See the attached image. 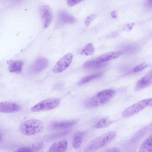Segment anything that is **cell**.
I'll list each match as a JSON object with an SVG mask.
<instances>
[{
    "label": "cell",
    "instance_id": "cell-1",
    "mask_svg": "<svg viewBox=\"0 0 152 152\" xmlns=\"http://www.w3.org/2000/svg\"><path fill=\"white\" fill-rule=\"evenodd\" d=\"M115 93V91L113 89L103 90L95 96L86 99L83 102V105L88 108H94L103 105L113 96Z\"/></svg>",
    "mask_w": 152,
    "mask_h": 152
},
{
    "label": "cell",
    "instance_id": "cell-2",
    "mask_svg": "<svg viewBox=\"0 0 152 152\" xmlns=\"http://www.w3.org/2000/svg\"><path fill=\"white\" fill-rule=\"evenodd\" d=\"M117 135V132L112 131L106 133L92 141L86 147L85 150L90 152L98 149L113 140Z\"/></svg>",
    "mask_w": 152,
    "mask_h": 152
},
{
    "label": "cell",
    "instance_id": "cell-3",
    "mask_svg": "<svg viewBox=\"0 0 152 152\" xmlns=\"http://www.w3.org/2000/svg\"><path fill=\"white\" fill-rule=\"evenodd\" d=\"M44 127L43 123L36 119H31L22 122L20 125V132L26 135L35 134L42 131Z\"/></svg>",
    "mask_w": 152,
    "mask_h": 152
},
{
    "label": "cell",
    "instance_id": "cell-4",
    "mask_svg": "<svg viewBox=\"0 0 152 152\" xmlns=\"http://www.w3.org/2000/svg\"><path fill=\"white\" fill-rule=\"evenodd\" d=\"M123 53V52L121 51L107 52L96 58L86 61L84 64L83 67L84 68H88L94 67L98 64L117 58Z\"/></svg>",
    "mask_w": 152,
    "mask_h": 152
},
{
    "label": "cell",
    "instance_id": "cell-5",
    "mask_svg": "<svg viewBox=\"0 0 152 152\" xmlns=\"http://www.w3.org/2000/svg\"><path fill=\"white\" fill-rule=\"evenodd\" d=\"M152 105V98L145 99L127 108L122 112V115L124 117H129L137 113L145 107H151Z\"/></svg>",
    "mask_w": 152,
    "mask_h": 152
},
{
    "label": "cell",
    "instance_id": "cell-6",
    "mask_svg": "<svg viewBox=\"0 0 152 152\" xmlns=\"http://www.w3.org/2000/svg\"><path fill=\"white\" fill-rule=\"evenodd\" d=\"M60 102V99L58 98L47 99L34 106L31 110L33 112H39L52 110L57 107Z\"/></svg>",
    "mask_w": 152,
    "mask_h": 152
},
{
    "label": "cell",
    "instance_id": "cell-7",
    "mask_svg": "<svg viewBox=\"0 0 152 152\" xmlns=\"http://www.w3.org/2000/svg\"><path fill=\"white\" fill-rule=\"evenodd\" d=\"M73 56L71 53L64 56L56 64L53 69V72L55 73H61L67 68L72 62Z\"/></svg>",
    "mask_w": 152,
    "mask_h": 152
},
{
    "label": "cell",
    "instance_id": "cell-8",
    "mask_svg": "<svg viewBox=\"0 0 152 152\" xmlns=\"http://www.w3.org/2000/svg\"><path fill=\"white\" fill-rule=\"evenodd\" d=\"M40 12L44 22V27L47 28L50 25L53 18V15L51 8L48 5L40 7Z\"/></svg>",
    "mask_w": 152,
    "mask_h": 152
},
{
    "label": "cell",
    "instance_id": "cell-9",
    "mask_svg": "<svg viewBox=\"0 0 152 152\" xmlns=\"http://www.w3.org/2000/svg\"><path fill=\"white\" fill-rule=\"evenodd\" d=\"M20 106L18 104L10 102H0V113H11L19 110Z\"/></svg>",
    "mask_w": 152,
    "mask_h": 152
},
{
    "label": "cell",
    "instance_id": "cell-10",
    "mask_svg": "<svg viewBox=\"0 0 152 152\" xmlns=\"http://www.w3.org/2000/svg\"><path fill=\"white\" fill-rule=\"evenodd\" d=\"M48 61L46 58L40 57L37 58L33 63L31 67V70L33 73L41 72L48 66Z\"/></svg>",
    "mask_w": 152,
    "mask_h": 152
},
{
    "label": "cell",
    "instance_id": "cell-11",
    "mask_svg": "<svg viewBox=\"0 0 152 152\" xmlns=\"http://www.w3.org/2000/svg\"><path fill=\"white\" fill-rule=\"evenodd\" d=\"M152 83V72L151 70L137 83L135 87L136 91H139L151 85Z\"/></svg>",
    "mask_w": 152,
    "mask_h": 152
},
{
    "label": "cell",
    "instance_id": "cell-12",
    "mask_svg": "<svg viewBox=\"0 0 152 152\" xmlns=\"http://www.w3.org/2000/svg\"><path fill=\"white\" fill-rule=\"evenodd\" d=\"M67 143L65 140H62L53 143L47 152H66Z\"/></svg>",
    "mask_w": 152,
    "mask_h": 152
},
{
    "label": "cell",
    "instance_id": "cell-13",
    "mask_svg": "<svg viewBox=\"0 0 152 152\" xmlns=\"http://www.w3.org/2000/svg\"><path fill=\"white\" fill-rule=\"evenodd\" d=\"M77 123V121L76 120L54 122L51 123L50 126L53 129H64L72 126Z\"/></svg>",
    "mask_w": 152,
    "mask_h": 152
},
{
    "label": "cell",
    "instance_id": "cell-14",
    "mask_svg": "<svg viewBox=\"0 0 152 152\" xmlns=\"http://www.w3.org/2000/svg\"><path fill=\"white\" fill-rule=\"evenodd\" d=\"M8 69L11 72L19 73L22 71L23 65V62L20 60H10L7 62Z\"/></svg>",
    "mask_w": 152,
    "mask_h": 152
},
{
    "label": "cell",
    "instance_id": "cell-15",
    "mask_svg": "<svg viewBox=\"0 0 152 152\" xmlns=\"http://www.w3.org/2000/svg\"><path fill=\"white\" fill-rule=\"evenodd\" d=\"M58 18L61 22L66 23H72L76 20L72 15L64 10H61L58 12Z\"/></svg>",
    "mask_w": 152,
    "mask_h": 152
},
{
    "label": "cell",
    "instance_id": "cell-16",
    "mask_svg": "<svg viewBox=\"0 0 152 152\" xmlns=\"http://www.w3.org/2000/svg\"><path fill=\"white\" fill-rule=\"evenodd\" d=\"M84 136V133L81 132L77 131L75 133L72 141V146L75 149H78L80 147Z\"/></svg>",
    "mask_w": 152,
    "mask_h": 152
},
{
    "label": "cell",
    "instance_id": "cell-17",
    "mask_svg": "<svg viewBox=\"0 0 152 152\" xmlns=\"http://www.w3.org/2000/svg\"><path fill=\"white\" fill-rule=\"evenodd\" d=\"M138 152H152V135L147 138L142 143Z\"/></svg>",
    "mask_w": 152,
    "mask_h": 152
},
{
    "label": "cell",
    "instance_id": "cell-18",
    "mask_svg": "<svg viewBox=\"0 0 152 152\" xmlns=\"http://www.w3.org/2000/svg\"><path fill=\"white\" fill-rule=\"evenodd\" d=\"M102 73H99L86 76L82 79L78 83L79 86L83 85L96 78L100 76Z\"/></svg>",
    "mask_w": 152,
    "mask_h": 152
},
{
    "label": "cell",
    "instance_id": "cell-19",
    "mask_svg": "<svg viewBox=\"0 0 152 152\" xmlns=\"http://www.w3.org/2000/svg\"><path fill=\"white\" fill-rule=\"evenodd\" d=\"M94 52V48L93 44L90 43L87 44L81 52L82 55L90 56L92 55Z\"/></svg>",
    "mask_w": 152,
    "mask_h": 152
},
{
    "label": "cell",
    "instance_id": "cell-20",
    "mask_svg": "<svg viewBox=\"0 0 152 152\" xmlns=\"http://www.w3.org/2000/svg\"><path fill=\"white\" fill-rule=\"evenodd\" d=\"M112 123V121L106 118H104L101 119L94 125L96 129H100L106 127Z\"/></svg>",
    "mask_w": 152,
    "mask_h": 152
},
{
    "label": "cell",
    "instance_id": "cell-21",
    "mask_svg": "<svg viewBox=\"0 0 152 152\" xmlns=\"http://www.w3.org/2000/svg\"><path fill=\"white\" fill-rule=\"evenodd\" d=\"M44 144L42 142H39L33 143L31 145V148L35 151H39L42 148Z\"/></svg>",
    "mask_w": 152,
    "mask_h": 152
},
{
    "label": "cell",
    "instance_id": "cell-22",
    "mask_svg": "<svg viewBox=\"0 0 152 152\" xmlns=\"http://www.w3.org/2000/svg\"><path fill=\"white\" fill-rule=\"evenodd\" d=\"M149 66V65L146 63H142L136 66L133 69V72H137L141 71L145 68Z\"/></svg>",
    "mask_w": 152,
    "mask_h": 152
},
{
    "label": "cell",
    "instance_id": "cell-23",
    "mask_svg": "<svg viewBox=\"0 0 152 152\" xmlns=\"http://www.w3.org/2000/svg\"><path fill=\"white\" fill-rule=\"evenodd\" d=\"M96 17L95 14H92L88 16L86 18L85 21V24L86 26H88L91 22Z\"/></svg>",
    "mask_w": 152,
    "mask_h": 152
},
{
    "label": "cell",
    "instance_id": "cell-24",
    "mask_svg": "<svg viewBox=\"0 0 152 152\" xmlns=\"http://www.w3.org/2000/svg\"><path fill=\"white\" fill-rule=\"evenodd\" d=\"M69 131H66L64 132H60V133H56V134H54L52 135H50L49 137H48L50 138H56V137H60L61 136H63V135H64L66 134H67L69 132Z\"/></svg>",
    "mask_w": 152,
    "mask_h": 152
},
{
    "label": "cell",
    "instance_id": "cell-25",
    "mask_svg": "<svg viewBox=\"0 0 152 152\" xmlns=\"http://www.w3.org/2000/svg\"><path fill=\"white\" fill-rule=\"evenodd\" d=\"M81 0H68L67 1L68 5L69 7H72L79 3Z\"/></svg>",
    "mask_w": 152,
    "mask_h": 152
},
{
    "label": "cell",
    "instance_id": "cell-26",
    "mask_svg": "<svg viewBox=\"0 0 152 152\" xmlns=\"http://www.w3.org/2000/svg\"><path fill=\"white\" fill-rule=\"evenodd\" d=\"M19 149L21 152H34L33 150L29 147H23Z\"/></svg>",
    "mask_w": 152,
    "mask_h": 152
},
{
    "label": "cell",
    "instance_id": "cell-27",
    "mask_svg": "<svg viewBox=\"0 0 152 152\" xmlns=\"http://www.w3.org/2000/svg\"><path fill=\"white\" fill-rule=\"evenodd\" d=\"M134 25V23L128 24L124 28V30L128 32L130 31L132 29Z\"/></svg>",
    "mask_w": 152,
    "mask_h": 152
},
{
    "label": "cell",
    "instance_id": "cell-28",
    "mask_svg": "<svg viewBox=\"0 0 152 152\" xmlns=\"http://www.w3.org/2000/svg\"><path fill=\"white\" fill-rule=\"evenodd\" d=\"M105 152H121V151L119 148L113 147L108 149Z\"/></svg>",
    "mask_w": 152,
    "mask_h": 152
},
{
    "label": "cell",
    "instance_id": "cell-29",
    "mask_svg": "<svg viewBox=\"0 0 152 152\" xmlns=\"http://www.w3.org/2000/svg\"><path fill=\"white\" fill-rule=\"evenodd\" d=\"M111 15L113 18H117L118 17V12L117 10H113L111 12Z\"/></svg>",
    "mask_w": 152,
    "mask_h": 152
},
{
    "label": "cell",
    "instance_id": "cell-30",
    "mask_svg": "<svg viewBox=\"0 0 152 152\" xmlns=\"http://www.w3.org/2000/svg\"><path fill=\"white\" fill-rule=\"evenodd\" d=\"M152 0H148L147 2L146 3V5L148 7H152Z\"/></svg>",
    "mask_w": 152,
    "mask_h": 152
},
{
    "label": "cell",
    "instance_id": "cell-31",
    "mask_svg": "<svg viewBox=\"0 0 152 152\" xmlns=\"http://www.w3.org/2000/svg\"><path fill=\"white\" fill-rule=\"evenodd\" d=\"M12 152H20V150H19V149H18L15 151H13Z\"/></svg>",
    "mask_w": 152,
    "mask_h": 152
},
{
    "label": "cell",
    "instance_id": "cell-32",
    "mask_svg": "<svg viewBox=\"0 0 152 152\" xmlns=\"http://www.w3.org/2000/svg\"><path fill=\"white\" fill-rule=\"evenodd\" d=\"M1 134H0V141L1 140Z\"/></svg>",
    "mask_w": 152,
    "mask_h": 152
}]
</instances>
